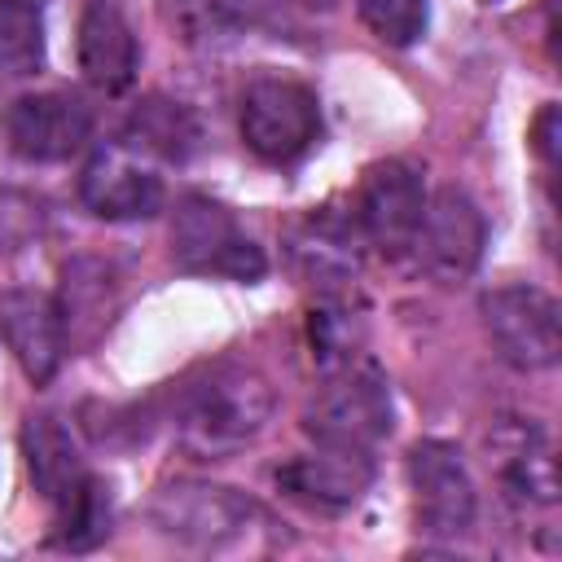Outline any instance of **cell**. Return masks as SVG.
<instances>
[{
  "instance_id": "cell-12",
  "label": "cell",
  "mask_w": 562,
  "mask_h": 562,
  "mask_svg": "<svg viewBox=\"0 0 562 562\" xmlns=\"http://www.w3.org/2000/svg\"><path fill=\"white\" fill-rule=\"evenodd\" d=\"M422 206H426V184L413 162L382 158V162L364 167L360 193H356V224L373 246H382V250L413 246Z\"/></svg>"
},
{
  "instance_id": "cell-19",
  "label": "cell",
  "mask_w": 562,
  "mask_h": 562,
  "mask_svg": "<svg viewBox=\"0 0 562 562\" xmlns=\"http://www.w3.org/2000/svg\"><path fill=\"white\" fill-rule=\"evenodd\" d=\"M0 70L13 79L44 70V13L35 0H0Z\"/></svg>"
},
{
  "instance_id": "cell-8",
  "label": "cell",
  "mask_w": 562,
  "mask_h": 562,
  "mask_svg": "<svg viewBox=\"0 0 562 562\" xmlns=\"http://www.w3.org/2000/svg\"><path fill=\"white\" fill-rule=\"evenodd\" d=\"M408 487H413L417 531H426L435 540H457L474 527V514H479L474 479L452 443H443V439L413 443L408 448Z\"/></svg>"
},
{
  "instance_id": "cell-5",
  "label": "cell",
  "mask_w": 562,
  "mask_h": 562,
  "mask_svg": "<svg viewBox=\"0 0 562 562\" xmlns=\"http://www.w3.org/2000/svg\"><path fill=\"white\" fill-rule=\"evenodd\" d=\"M149 518L167 540L220 553L250 536V527L259 522V505L237 487L180 479L158 487V496L149 501Z\"/></svg>"
},
{
  "instance_id": "cell-10",
  "label": "cell",
  "mask_w": 562,
  "mask_h": 562,
  "mask_svg": "<svg viewBox=\"0 0 562 562\" xmlns=\"http://www.w3.org/2000/svg\"><path fill=\"white\" fill-rule=\"evenodd\" d=\"M483 246H487V220L479 202L452 184L435 189L413 233V250L426 263V272L439 281H465L479 268Z\"/></svg>"
},
{
  "instance_id": "cell-20",
  "label": "cell",
  "mask_w": 562,
  "mask_h": 562,
  "mask_svg": "<svg viewBox=\"0 0 562 562\" xmlns=\"http://www.w3.org/2000/svg\"><path fill=\"white\" fill-rule=\"evenodd\" d=\"M167 13L176 22V31L184 35V44L211 48L241 31L246 0H167Z\"/></svg>"
},
{
  "instance_id": "cell-1",
  "label": "cell",
  "mask_w": 562,
  "mask_h": 562,
  "mask_svg": "<svg viewBox=\"0 0 562 562\" xmlns=\"http://www.w3.org/2000/svg\"><path fill=\"white\" fill-rule=\"evenodd\" d=\"M22 457L35 492L53 509V540L61 549H92L110 536V496L57 413H31L22 422Z\"/></svg>"
},
{
  "instance_id": "cell-4",
  "label": "cell",
  "mask_w": 562,
  "mask_h": 562,
  "mask_svg": "<svg viewBox=\"0 0 562 562\" xmlns=\"http://www.w3.org/2000/svg\"><path fill=\"white\" fill-rule=\"evenodd\" d=\"M171 259L193 277H228L246 285L268 272L263 250L237 224V215L202 193H184L171 211Z\"/></svg>"
},
{
  "instance_id": "cell-9",
  "label": "cell",
  "mask_w": 562,
  "mask_h": 562,
  "mask_svg": "<svg viewBox=\"0 0 562 562\" xmlns=\"http://www.w3.org/2000/svg\"><path fill=\"white\" fill-rule=\"evenodd\" d=\"M4 136H9V149L26 162L75 158L92 140V105L66 88L22 92L4 110Z\"/></svg>"
},
{
  "instance_id": "cell-14",
  "label": "cell",
  "mask_w": 562,
  "mask_h": 562,
  "mask_svg": "<svg viewBox=\"0 0 562 562\" xmlns=\"http://www.w3.org/2000/svg\"><path fill=\"white\" fill-rule=\"evenodd\" d=\"M0 334L31 382H48L66 356V325L57 299L44 290H9L0 294Z\"/></svg>"
},
{
  "instance_id": "cell-13",
  "label": "cell",
  "mask_w": 562,
  "mask_h": 562,
  "mask_svg": "<svg viewBox=\"0 0 562 562\" xmlns=\"http://www.w3.org/2000/svg\"><path fill=\"white\" fill-rule=\"evenodd\" d=\"M75 48H79L83 79L97 92L119 97L132 88L136 66H140V40H136V26H132L123 0H83Z\"/></svg>"
},
{
  "instance_id": "cell-22",
  "label": "cell",
  "mask_w": 562,
  "mask_h": 562,
  "mask_svg": "<svg viewBox=\"0 0 562 562\" xmlns=\"http://www.w3.org/2000/svg\"><path fill=\"white\" fill-rule=\"evenodd\" d=\"M364 31L386 48H408L426 35V0H356Z\"/></svg>"
},
{
  "instance_id": "cell-7",
  "label": "cell",
  "mask_w": 562,
  "mask_h": 562,
  "mask_svg": "<svg viewBox=\"0 0 562 562\" xmlns=\"http://www.w3.org/2000/svg\"><path fill=\"white\" fill-rule=\"evenodd\" d=\"M479 316H483V329L505 364H514L522 373H540V369L558 364L562 312H558V299L544 294L540 285H527V281L496 285L479 299Z\"/></svg>"
},
{
  "instance_id": "cell-18",
  "label": "cell",
  "mask_w": 562,
  "mask_h": 562,
  "mask_svg": "<svg viewBox=\"0 0 562 562\" xmlns=\"http://www.w3.org/2000/svg\"><path fill=\"white\" fill-rule=\"evenodd\" d=\"M61 325H66V347L75 338H92L101 325H110L114 312V277L105 263L75 259L66 268V294H61Z\"/></svg>"
},
{
  "instance_id": "cell-6",
  "label": "cell",
  "mask_w": 562,
  "mask_h": 562,
  "mask_svg": "<svg viewBox=\"0 0 562 562\" xmlns=\"http://www.w3.org/2000/svg\"><path fill=\"white\" fill-rule=\"evenodd\" d=\"M237 123H241V140L255 158L285 167V162H299L321 140V101L299 79L259 75L241 92Z\"/></svg>"
},
{
  "instance_id": "cell-3",
  "label": "cell",
  "mask_w": 562,
  "mask_h": 562,
  "mask_svg": "<svg viewBox=\"0 0 562 562\" xmlns=\"http://www.w3.org/2000/svg\"><path fill=\"white\" fill-rule=\"evenodd\" d=\"M391 426H395L391 382L373 360H360V356L325 369V382L303 408V430L321 448L373 452L391 435Z\"/></svg>"
},
{
  "instance_id": "cell-11",
  "label": "cell",
  "mask_w": 562,
  "mask_h": 562,
  "mask_svg": "<svg viewBox=\"0 0 562 562\" xmlns=\"http://www.w3.org/2000/svg\"><path fill=\"white\" fill-rule=\"evenodd\" d=\"M79 202L97 220H149L162 206V180L154 162L127 140L97 145L79 171Z\"/></svg>"
},
{
  "instance_id": "cell-15",
  "label": "cell",
  "mask_w": 562,
  "mask_h": 562,
  "mask_svg": "<svg viewBox=\"0 0 562 562\" xmlns=\"http://www.w3.org/2000/svg\"><path fill=\"white\" fill-rule=\"evenodd\" d=\"M281 492H290L294 501L312 505V509H347L364 496V487L373 483V457L369 452H347V448H321L307 457H294L277 470Z\"/></svg>"
},
{
  "instance_id": "cell-23",
  "label": "cell",
  "mask_w": 562,
  "mask_h": 562,
  "mask_svg": "<svg viewBox=\"0 0 562 562\" xmlns=\"http://www.w3.org/2000/svg\"><path fill=\"white\" fill-rule=\"evenodd\" d=\"M558 136H562V119H558V105L549 101V105L536 114V123H531V149H536V158L544 162V171L558 167Z\"/></svg>"
},
{
  "instance_id": "cell-24",
  "label": "cell",
  "mask_w": 562,
  "mask_h": 562,
  "mask_svg": "<svg viewBox=\"0 0 562 562\" xmlns=\"http://www.w3.org/2000/svg\"><path fill=\"white\" fill-rule=\"evenodd\" d=\"M299 4H307V9H321V13H329V9H338V0H299Z\"/></svg>"
},
{
  "instance_id": "cell-16",
  "label": "cell",
  "mask_w": 562,
  "mask_h": 562,
  "mask_svg": "<svg viewBox=\"0 0 562 562\" xmlns=\"http://www.w3.org/2000/svg\"><path fill=\"white\" fill-rule=\"evenodd\" d=\"M496 474L505 483V496L518 505L549 509L558 501L553 448L536 422H514L496 435Z\"/></svg>"
},
{
  "instance_id": "cell-17",
  "label": "cell",
  "mask_w": 562,
  "mask_h": 562,
  "mask_svg": "<svg viewBox=\"0 0 562 562\" xmlns=\"http://www.w3.org/2000/svg\"><path fill=\"white\" fill-rule=\"evenodd\" d=\"M123 140L132 149H140L145 158H162V162H184L202 132H198V119L184 101H171V97H145L132 114H127V132Z\"/></svg>"
},
{
  "instance_id": "cell-2",
  "label": "cell",
  "mask_w": 562,
  "mask_h": 562,
  "mask_svg": "<svg viewBox=\"0 0 562 562\" xmlns=\"http://www.w3.org/2000/svg\"><path fill=\"white\" fill-rule=\"evenodd\" d=\"M272 417V386L241 360L206 364L176 395V439L198 461L241 452Z\"/></svg>"
},
{
  "instance_id": "cell-21",
  "label": "cell",
  "mask_w": 562,
  "mask_h": 562,
  "mask_svg": "<svg viewBox=\"0 0 562 562\" xmlns=\"http://www.w3.org/2000/svg\"><path fill=\"white\" fill-rule=\"evenodd\" d=\"M294 259L316 281H347L356 272V255L347 246V233L329 220H307V228L294 237Z\"/></svg>"
}]
</instances>
